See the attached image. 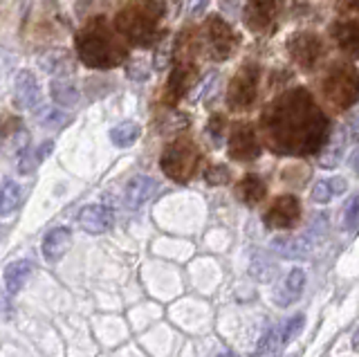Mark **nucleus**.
<instances>
[{"mask_svg":"<svg viewBox=\"0 0 359 357\" xmlns=\"http://www.w3.org/2000/svg\"><path fill=\"white\" fill-rule=\"evenodd\" d=\"M330 182H332V189H334V196H341L346 189H348L344 177H330Z\"/></svg>","mask_w":359,"mask_h":357,"instance_id":"2f4dec72","label":"nucleus"},{"mask_svg":"<svg viewBox=\"0 0 359 357\" xmlns=\"http://www.w3.org/2000/svg\"><path fill=\"white\" fill-rule=\"evenodd\" d=\"M198 164V155L194 151V147L189 144H173L164 151L162 158V169L166 171L168 177H173L177 182H187L196 171Z\"/></svg>","mask_w":359,"mask_h":357,"instance_id":"7ed1b4c3","label":"nucleus"},{"mask_svg":"<svg viewBox=\"0 0 359 357\" xmlns=\"http://www.w3.org/2000/svg\"><path fill=\"white\" fill-rule=\"evenodd\" d=\"M303 321H306V317H303V315L292 317L283 326V330H280V344H290L292 339H294L297 335L301 332V328H303Z\"/></svg>","mask_w":359,"mask_h":357,"instance_id":"a878e982","label":"nucleus"},{"mask_svg":"<svg viewBox=\"0 0 359 357\" xmlns=\"http://www.w3.org/2000/svg\"><path fill=\"white\" fill-rule=\"evenodd\" d=\"M353 5H355V7H359V0H353Z\"/></svg>","mask_w":359,"mask_h":357,"instance_id":"e433bc0d","label":"nucleus"},{"mask_svg":"<svg viewBox=\"0 0 359 357\" xmlns=\"http://www.w3.org/2000/svg\"><path fill=\"white\" fill-rule=\"evenodd\" d=\"M280 346V332L276 330V328H269L263 337H261V342H258V349H256V357H267V355H272L276 349Z\"/></svg>","mask_w":359,"mask_h":357,"instance_id":"4be33fe9","label":"nucleus"},{"mask_svg":"<svg viewBox=\"0 0 359 357\" xmlns=\"http://www.w3.org/2000/svg\"><path fill=\"white\" fill-rule=\"evenodd\" d=\"M209 5V0H189V14H200L205 12V7Z\"/></svg>","mask_w":359,"mask_h":357,"instance_id":"7c9ffc66","label":"nucleus"},{"mask_svg":"<svg viewBox=\"0 0 359 357\" xmlns=\"http://www.w3.org/2000/svg\"><path fill=\"white\" fill-rule=\"evenodd\" d=\"M36 164H39V158H36V155H32V153H25V151H22V158H20V162H18V173H20V175H29Z\"/></svg>","mask_w":359,"mask_h":357,"instance_id":"c85d7f7f","label":"nucleus"},{"mask_svg":"<svg viewBox=\"0 0 359 357\" xmlns=\"http://www.w3.org/2000/svg\"><path fill=\"white\" fill-rule=\"evenodd\" d=\"M229 151L236 160H254L258 153H261V147H258V140L254 135L252 128H238L229 140Z\"/></svg>","mask_w":359,"mask_h":357,"instance_id":"1a4fd4ad","label":"nucleus"},{"mask_svg":"<svg viewBox=\"0 0 359 357\" xmlns=\"http://www.w3.org/2000/svg\"><path fill=\"white\" fill-rule=\"evenodd\" d=\"M50 93H52V102L56 106H63V108H70V106H76L81 95H79L76 86L67 79H54L52 86H50Z\"/></svg>","mask_w":359,"mask_h":357,"instance_id":"2eb2a0df","label":"nucleus"},{"mask_svg":"<svg viewBox=\"0 0 359 357\" xmlns=\"http://www.w3.org/2000/svg\"><path fill=\"white\" fill-rule=\"evenodd\" d=\"M29 144V135L25 128L16 126L14 130H5L3 133V151L9 155V158H14V155H22V151L27 149Z\"/></svg>","mask_w":359,"mask_h":357,"instance_id":"a211bd4d","label":"nucleus"},{"mask_svg":"<svg viewBox=\"0 0 359 357\" xmlns=\"http://www.w3.org/2000/svg\"><path fill=\"white\" fill-rule=\"evenodd\" d=\"M274 272H276V267L267 256H256L252 263V276L256 281H269V278L274 276Z\"/></svg>","mask_w":359,"mask_h":357,"instance_id":"5701e85b","label":"nucleus"},{"mask_svg":"<svg viewBox=\"0 0 359 357\" xmlns=\"http://www.w3.org/2000/svg\"><path fill=\"white\" fill-rule=\"evenodd\" d=\"M29 274H32V263L29 261H14V263H9L5 267V274H3L7 292L9 295H16L18 290L25 285Z\"/></svg>","mask_w":359,"mask_h":357,"instance_id":"4468645a","label":"nucleus"},{"mask_svg":"<svg viewBox=\"0 0 359 357\" xmlns=\"http://www.w3.org/2000/svg\"><path fill=\"white\" fill-rule=\"evenodd\" d=\"M209 36H211V46L218 50V57H227L229 50H231V32L227 25H222L220 20H211V29H209Z\"/></svg>","mask_w":359,"mask_h":357,"instance_id":"aec40b11","label":"nucleus"},{"mask_svg":"<svg viewBox=\"0 0 359 357\" xmlns=\"http://www.w3.org/2000/svg\"><path fill=\"white\" fill-rule=\"evenodd\" d=\"M72 245V234L67 227H56L52 229L43 241V256L48 263H56L59 259H63V254L70 250Z\"/></svg>","mask_w":359,"mask_h":357,"instance_id":"9d476101","label":"nucleus"},{"mask_svg":"<svg viewBox=\"0 0 359 357\" xmlns=\"http://www.w3.org/2000/svg\"><path fill=\"white\" fill-rule=\"evenodd\" d=\"M337 36H339V43L344 46V50L353 52L359 57V25H344L337 32Z\"/></svg>","mask_w":359,"mask_h":357,"instance_id":"412c9836","label":"nucleus"},{"mask_svg":"<svg viewBox=\"0 0 359 357\" xmlns=\"http://www.w3.org/2000/svg\"><path fill=\"white\" fill-rule=\"evenodd\" d=\"M140 135H142V128L140 124H135V121H121V124H117L110 130V140L119 149L133 147V144L140 140Z\"/></svg>","mask_w":359,"mask_h":357,"instance_id":"dca6fc26","label":"nucleus"},{"mask_svg":"<svg viewBox=\"0 0 359 357\" xmlns=\"http://www.w3.org/2000/svg\"><path fill=\"white\" fill-rule=\"evenodd\" d=\"M348 140H353V142H359V115L353 119V124L351 128H348Z\"/></svg>","mask_w":359,"mask_h":357,"instance_id":"473e14b6","label":"nucleus"},{"mask_svg":"<svg viewBox=\"0 0 359 357\" xmlns=\"http://www.w3.org/2000/svg\"><path fill=\"white\" fill-rule=\"evenodd\" d=\"M238 198L247 205H256L265 198V184L258 175H247L238 184Z\"/></svg>","mask_w":359,"mask_h":357,"instance_id":"f3484780","label":"nucleus"},{"mask_svg":"<svg viewBox=\"0 0 359 357\" xmlns=\"http://www.w3.org/2000/svg\"><path fill=\"white\" fill-rule=\"evenodd\" d=\"M216 357H238V355H233V353H229V351H224V353H218Z\"/></svg>","mask_w":359,"mask_h":357,"instance_id":"c9c22d12","label":"nucleus"},{"mask_svg":"<svg viewBox=\"0 0 359 357\" xmlns=\"http://www.w3.org/2000/svg\"><path fill=\"white\" fill-rule=\"evenodd\" d=\"M205 177L209 184H224V182H229V169L227 166H211Z\"/></svg>","mask_w":359,"mask_h":357,"instance_id":"bb28decb","label":"nucleus"},{"mask_svg":"<svg viewBox=\"0 0 359 357\" xmlns=\"http://www.w3.org/2000/svg\"><path fill=\"white\" fill-rule=\"evenodd\" d=\"M274 250L285 259H306L310 254V241L306 236H280L274 238Z\"/></svg>","mask_w":359,"mask_h":357,"instance_id":"9b49d317","label":"nucleus"},{"mask_svg":"<svg viewBox=\"0 0 359 357\" xmlns=\"http://www.w3.org/2000/svg\"><path fill=\"white\" fill-rule=\"evenodd\" d=\"M65 121H67V115L59 113V110H48V113H45V119H41V124L48 128H59L65 124Z\"/></svg>","mask_w":359,"mask_h":357,"instance_id":"cd10ccee","label":"nucleus"},{"mask_svg":"<svg viewBox=\"0 0 359 357\" xmlns=\"http://www.w3.org/2000/svg\"><path fill=\"white\" fill-rule=\"evenodd\" d=\"M256 74H258L256 68H247L233 79V83L229 88V97H231V106L233 108L250 106L254 102V97H256Z\"/></svg>","mask_w":359,"mask_h":357,"instance_id":"0eeeda50","label":"nucleus"},{"mask_svg":"<svg viewBox=\"0 0 359 357\" xmlns=\"http://www.w3.org/2000/svg\"><path fill=\"white\" fill-rule=\"evenodd\" d=\"M76 50L79 57L90 68H115V65L123 59V48L110 36L108 27L104 20L97 18L95 23H90L76 39Z\"/></svg>","mask_w":359,"mask_h":357,"instance_id":"f257e3e1","label":"nucleus"},{"mask_svg":"<svg viewBox=\"0 0 359 357\" xmlns=\"http://www.w3.org/2000/svg\"><path fill=\"white\" fill-rule=\"evenodd\" d=\"M346 142H348V133L346 128H337L334 135L330 137L328 147L323 149L321 158H319V164L323 169H334L337 164L341 162V155H344V149H346Z\"/></svg>","mask_w":359,"mask_h":357,"instance_id":"f8f14e48","label":"nucleus"},{"mask_svg":"<svg viewBox=\"0 0 359 357\" xmlns=\"http://www.w3.org/2000/svg\"><path fill=\"white\" fill-rule=\"evenodd\" d=\"M14 102L20 110H34L41 104V88H39L36 76H34L29 70H22L16 74Z\"/></svg>","mask_w":359,"mask_h":357,"instance_id":"39448f33","label":"nucleus"},{"mask_svg":"<svg viewBox=\"0 0 359 357\" xmlns=\"http://www.w3.org/2000/svg\"><path fill=\"white\" fill-rule=\"evenodd\" d=\"M351 169L359 175V149L351 155Z\"/></svg>","mask_w":359,"mask_h":357,"instance_id":"f704fd0d","label":"nucleus"},{"mask_svg":"<svg viewBox=\"0 0 359 357\" xmlns=\"http://www.w3.org/2000/svg\"><path fill=\"white\" fill-rule=\"evenodd\" d=\"M334 198V189H332V182L330 180H319L317 184L312 187V200L319 205H325L330 203Z\"/></svg>","mask_w":359,"mask_h":357,"instance_id":"393cba45","label":"nucleus"},{"mask_svg":"<svg viewBox=\"0 0 359 357\" xmlns=\"http://www.w3.org/2000/svg\"><path fill=\"white\" fill-rule=\"evenodd\" d=\"M20 198H22V191L16 182L7 180L0 189V216H11L14 211L20 207Z\"/></svg>","mask_w":359,"mask_h":357,"instance_id":"6ab92c4d","label":"nucleus"},{"mask_svg":"<svg viewBox=\"0 0 359 357\" xmlns=\"http://www.w3.org/2000/svg\"><path fill=\"white\" fill-rule=\"evenodd\" d=\"M50 151H52V142H45L43 147H41V149L36 151V158H39V162H41V160H45V158H48V153H50Z\"/></svg>","mask_w":359,"mask_h":357,"instance_id":"72a5a7b5","label":"nucleus"},{"mask_svg":"<svg viewBox=\"0 0 359 357\" xmlns=\"http://www.w3.org/2000/svg\"><path fill=\"white\" fill-rule=\"evenodd\" d=\"M157 191V182L149 175H135L126 184V205L128 209H140L146 205Z\"/></svg>","mask_w":359,"mask_h":357,"instance_id":"6e6552de","label":"nucleus"},{"mask_svg":"<svg viewBox=\"0 0 359 357\" xmlns=\"http://www.w3.org/2000/svg\"><path fill=\"white\" fill-rule=\"evenodd\" d=\"M303 285H306V272L303 270H292L285 278V285L280 288V292L276 295V304L278 306H290L301 297L303 292Z\"/></svg>","mask_w":359,"mask_h":357,"instance_id":"ddd939ff","label":"nucleus"},{"mask_svg":"<svg viewBox=\"0 0 359 357\" xmlns=\"http://www.w3.org/2000/svg\"><path fill=\"white\" fill-rule=\"evenodd\" d=\"M301 205L294 196H280L265 214V225L269 229H290L299 222Z\"/></svg>","mask_w":359,"mask_h":357,"instance_id":"20e7f679","label":"nucleus"},{"mask_svg":"<svg viewBox=\"0 0 359 357\" xmlns=\"http://www.w3.org/2000/svg\"><path fill=\"white\" fill-rule=\"evenodd\" d=\"M157 16H160V12H153L149 3L140 7H130V9H123L117 16V27L121 34H126L133 43H149L153 39Z\"/></svg>","mask_w":359,"mask_h":357,"instance_id":"f03ea898","label":"nucleus"},{"mask_svg":"<svg viewBox=\"0 0 359 357\" xmlns=\"http://www.w3.org/2000/svg\"><path fill=\"white\" fill-rule=\"evenodd\" d=\"M112 222H115V214L104 205H88L79 214V225L88 234H104L112 227Z\"/></svg>","mask_w":359,"mask_h":357,"instance_id":"423d86ee","label":"nucleus"},{"mask_svg":"<svg viewBox=\"0 0 359 357\" xmlns=\"http://www.w3.org/2000/svg\"><path fill=\"white\" fill-rule=\"evenodd\" d=\"M213 140H216V144H220V135H222V117H211V124L207 128Z\"/></svg>","mask_w":359,"mask_h":357,"instance_id":"c756f323","label":"nucleus"},{"mask_svg":"<svg viewBox=\"0 0 359 357\" xmlns=\"http://www.w3.org/2000/svg\"><path fill=\"white\" fill-rule=\"evenodd\" d=\"M359 225V196H353L344 207V227L355 229Z\"/></svg>","mask_w":359,"mask_h":357,"instance_id":"b1692460","label":"nucleus"}]
</instances>
